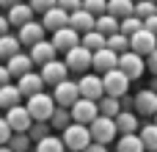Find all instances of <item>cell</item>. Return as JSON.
Wrapping results in <instances>:
<instances>
[{"instance_id": "1", "label": "cell", "mask_w": 157, "mask_h": 152, "mask_svg": "<svg viewBox=\"0 0 157 152\" xmlns=\"http://www.w3.org/2000/svg\"><path fill=\"white\" fill-rule=\"evenodd\" d=\"M25 105H28L30 116H33V119H41V122H50L52 111L58 108L55 97H52V94H47V91H39V94L28 97V100H25Z\"/></svg>"}, {"instance_id": "2", "label": "cell", "mask_w": 157, "mask_h": 152, "mask_svg": "<svg viewBox=\"0 0 157 152\" xmlns=\"http://www.w3.org/2000/svg\"><path fill=\"white\" fill-rule=\"evenodd\" d=\"M61 136H63V141H66V147L75 152H83L94 138H91V127L88 125H83V122H72L66 130H61Z\"/></svg>"}, {"instance_id": "3", "label": "cell", "mask_w": 157, "mask_h": 152, "mask_svg": "<svg viewBox=\"0 0 157 152\" xmlns=\"http://www.w3.org/2000/svg\"><path fill=\"white\" fill-rule=\"evenodd\" d=\"M63 55H66L63 61L69 64V69H72V72H77V75H86V72L94 66V53H91L83 42H80L77 47H72L69 53H63Z\"/></svg>"}, {"instance_id": "4", "label": "cell", "mask_w": 157, "mask_h": 152, "mask_svg": "<svg viewBox=\"0 0 157 152\" xmlns=\"http://www.w3.org/2000/svg\"><path fill=\"white\" fill-rule=\"evenodd\" d=\"M88 127H91V138H94V141L110 144V141H116V138H119V127H116V119H113V116L99 114Z\"/></svg>"}, {"instance_id": "5", "label": "cell", "mask_w": 157, "mask_h": 152, "mask_svg": "<svg viewBox=\"0 0 157 152\" xmlns=\"http://www.w3.org/2000/svg\"><path fill=\"white\" fill-rule=\"evenodd\" d=\"M102 80H105V94H113V97H124V94H130V75L124 72V69H110V72H105L102 75Z\"/></svg>"}, {"instance_id": "6", "label": "cell", "mask_w": 157, "mask_h": 152, "mask_svg": "<svg viewBox=\"0 0 157 152\" xmlns=\"http://www.w3.org/2000/svg\"><path fill=\"white\" fill-rule=\"evenodd\" d=\"M119 69H124L130 75V80H138L144 72H146V55L135 53V50H124L119 55Z\"/></svg>"}, {"instance_id": "7", "label": "cell", "mask_w": 157, "mask_h": 152, "mask_svg": "<svg viewBox=\"0 0 157 152\" xmlns=\"http://www.w3.org/2000/svg\"><path fill=\"white\" fill-rule=\"evenodd\" d=\"M52 97H55V102H58V105L72 108V105L80 100V83L66 78V80H61V83H55V86H52Z\"/></svg>"}, {"instance_id": "8", "label": "cell", "mask_w": 157, "mask_h": 152, "mask_svg": "<svg viewBox=\"0 0 157 152\" xmlns=\"http://www.w3.org/2000/svg\"><path fill=\"white\" fill-rule=\"evenodd\" d=\"M6 119H8V125L14 127V133H28L30 125H33V116H30V111H28L25 102L6 108Z\"/></svg>"}, {"instance_id": "9", "label": "cell", "mask_w": 157, "mask_h": 152, "mask_svg": "<svg viewBox=\"0 0 157 152\" xmlns=\"http://www.w3.org/2000/svg\"><path fill=\"white\" fill-rule=\"evenodd\" d=\"M39 72H41V78H44V83H47V86H55V83L66 80L72 69H69V64H66V61H58V58H52V61L41 64V66H39Z\"/></svg>"}, {"instance_id": "10", "label": "cell", "mask_w": 157, "mask_h": 152, "mask_svg": "<svg viewBox=\"0 0 157 152\" xmlns=\"http://www.w3.org/2000/svg\"><path fill=\"white\" fill-rule=\"evenodd\" d=\"M97 116H99V102L91 100V97H80V100L72 105V119H75V122L91 125Z\"/></svg>"}, {"instance_id": "11", "label": "cell", "mask_w": 157, "mask_h": 152, "mask_svg": "<svg viewBox=\"0 0 157 152\" xmlns=\"http://www.w3.org/2000/svg\"><path fill=\"white\" fill-rule=\"evenodd\" d=\"M130 50H135V53H141V55H149L152 50H157V33H152V30L144 25L141 30H135V33L130 36Z\"/></svg>"}, {"instance_id": "12", "label": "cell", "mask_w": 157, "mask_h": 152, "mask_svg": "<svg viewBox=\"0 0 157 152\" xmlns=\"http://www.w3.org/2000/svg\"><path fill=\"white\" fill-rule=\"evenodd\" d=\"M80 39H83V33H80V30H75L72 25L58 28V30L52 33V44L58 47V53H69L72 47H77V44H80Z\"/></svg>"}, {"instance_id": "13", "label": "cell", "mask_w": 157, "mask_h": 152, "mask_svg": "<svg viewBox=\"0 0 157 152\" xmlns=\"http://www.w3.org/2000/svg\"><path fill=\"white\" fill-rule=\"evenodd\" d=\"M135 114L155 119V114H157V91L152 86H149V89H141V91L135 94Z\"/></svg>"}, {"instance_id": "14", "label": "cell", "mask_w": 157, "mask_h": 152, "mask_svg": "<svg viewBox=\"0 0 157 152\" xmlns=\"http://www.w3.org/2000/svg\"><path fill=\"white\" fill-rule=\"evenodd\" d=\"M119 66V53L116 50H110L108 44L105 47H99V50H94V72H99V75H105V72H110V69H116Z\"/></svg>"}, {"instance_id": "15", "label": "cell", "mask_w": 157, "mask_h": 152, "mask_svg": "<svg viewBox=\"0 0 157 152\" xmlns=\"http://www.w3.org/2000/svg\"><path fill=\"white\" fill-rule=\"evenodd\" d=\"M80 97H91V100H99L102 94H105V80H102V75L97 72V75H80Z\"/></svg>"}, {"instance_id": "16", "label": "cell", "mask_w": 157, "mask_h": 152, "mask_svg": "<svg viewBox=\"0 0 157 152\" xmlns=\"http://www.w3.org/2000/svg\"><path fill=\"white\" fill-rule=\"evenodd\" d=\"M30 58L36 61V66H41V64L58 58V47L52 44V39H39L36 44H30Z\"/></svg>"}, {"instance_id": "17", "label": "cell", "mask_w": 157, "mask_h": 152, "mask_svg": "<svg viewBox=\"0 0 157 152\" xmlns=\"http://www.w3.org/2000/svg\"><path fill=\"white\" fill-rule=\"evenodd\" d=\"M44 33H47L44 22H36V19H30V22H25L22 28H17V36H19V42H22L25 47L36 44L39 39H44Z\"/></svg>"}, {"instance_id": "18", "label": "cell", "mask_w": 157, "mask_h": 152, "mask_svg": "<svg viewBox=\"0 0 157 152\" xmlns=\"http://www.w3.org/2000/svg\"><path fill=\"white\" fill-rule=\"evenodd\" d=\"M6 66H8V72H11V78H22V75H28L33 66H36V61L30 58V53H14L8 61H6Z\"/></svg>"}, {"instance_id": "19", "label": "cell", "mask_w": 157, "mask_h": 152, "mask_svg": "<svg viewBox=\"0 0 157 152\" xmlns=\"http://www.w3.org/2000/svg\"><path fill=\"white\" fill-rule=\"evenodd\" d=\"M69 14L72 11H66L63 6H52L50 11H44V17H41V22H44V28L47 30H58V28H66L69 25Z\"/></svg>"}, {"instance_id": "20", "label": "cell", "mask_w": 157, "mask_h": 152, "mask_svg": "<svg viewBox=\"0 0 157 152\" xmlns=\"http://www.w3.org/2000/svg\"><path fill=\"white\" fill-rule=\"evenodd\" d=\"M17 83H19V91L25 94V100L28 97H33V94H39V91H44V78H41V72H28V75H22V78H17Z\"/></svg>"}, {"instance_id": "21", "label": "cell", "mask_w": 157, "mask_h": 152, "mask_svg": "<svg viewBox=\"0 0 157 152\" xmlns=\"http://www.w3.org/2000/svg\"><path fill=\"white\" fill-rule=\"evenodd\" d=\"M6 14H8V22H11V28H22L25 22H30V19H33L36 8H33L30 3H17V6L6 8Z\"/></svg>"}, {"instance_id": "22", "label": "cell", "mask_w": 157, "mask_h": 152, "mask_svg": "<svg viewBox=\"0 0 157 152\" xmlns=\"http://www.w3.org/2000/svg\"><path fill=\"white\" fill-rule=\"evenodd\" d=\"M69 25H72L75 30H80V33L94 30V28H97V14H91V11L83 6V8H77V11L69 14Z\"/></svg>"}, {"instance_id": "23", "label": "cell", "mask_w": 157, "mask_h": 152, "mask_svg": "<svg viewBox=\"0 0 157 152\" xmlns=\"http://www.w3.org/2000/svg\"><path fill=\"white\" fill-rule=\"evenodd\" d=\"M116 152H146L141 133H121L116 138Z\"/></svg>"}, {"instance_id": "24", "label": "cell", "mask_w": 157, "mask_h": 152, "mask_svg": "<svg viewBox=\"0 0 157 152\" xmlns=\"http://www.w3.org/2000/svg\"><path fill=\"white\" fill-rule=\"evenodd\" d=\"M25 100V94L19 91V83H6V86H0V108L6 111V108H11V105H19Z\"/></svg>"}, {"instance_id": "25", "label": "cell", "mask_w": 157, "mask_h": 152, "mask_svg": "<svg viewBox=\"0 0 157 152\" xmlns=\"http://www.w3.org/2000/svg\"><path fill=\"white\" fill-rule=\"evenodd\" d=\"M36 152H69V147L61 133H50L41 141H36Z\"/></svg>"}, {"instance_id": "26", "label": "cell", "mask_w": 157, "mask_h": 152, "mask_svg": "<svg viewBox=\"0 0 157 152\" xmlns=\"http://www.w3.org/2000/svg\"><path fill=\"white\" fill-rule=\"evenodd\" d=\"M116 127H119V136L121 133H138L141 130V119H138L135 111H121L116 116Z\"/></svg>"}, {"instance_id": "27", "label": "cell", "mask_w": 157, "mask_h": 152, "mask_svg": "<svg viewBox=\"0 0 157 152\" xmlns=\"http://www.w3.org/2000/svg\"><path fill=\"white\" fill-rule=\"evenodd\" d=\"M72 122H75V119H72V108H66V105H58V108L52 111V116H50V125H52V130H55V133L66 130Z\"/></svg>"}, {"instance_id": "28", "label": "cell", "mask_w": 157, "mask_h": 152, "mask_svg": "<svg viewBox=\"0 0 157 152\" xmlns=\"http://www.w3.org/2000/svg\"><path fill=\"white\" fill-rule=\"evenodd\" d=\"M22 50V42H19V36H14V33H3L0 36V61H8L14 53H19Z\"/></svg>"}, {"instance_id": "29", "label": "cell", "mask_w": 157, "mask_h": 152, "mask_svg": "<svg viewBox=\"0 0 157 152\" xmlns=\"http://www.w3.org/2000/svg\"><path fill=\"white\" fill-rule=\"evenodd\" d=\"M99 114H105V116H119L121 114V97H113V94H102L99 100Z\"/></svg>"}, {"instance_id": "30", "label": "cell", "mask_w": 157, "mask_h": 152, "mask_svg": "<svg viewBox=\"0 0 157 152\" xmlns=\"http://www.w3.org/2000/svg\"><path fill=\"white\" fill-rule=\"evenodd\" d=\"M97 30H102L105 36H110V33L121 30V19H119V17H113L110 11H105V14H99V17H97Z\"/></svg>"}, {"instance_id": "31", "label": "cell", "mask_w": 157, "mask_h": 152, "mask_svg": "<svg viewBox=\"0 0 157 152\" xmlns=\"http://www.w3.org/2000/svg\"><path fill=\"white\" fill-rule=\"evenodd\" d=\"M108 11H110L113 17L124 19V17L135 14V0H108Z\"/></svg>"}, {"instance_id": "32", "label": "cell", "mask_w": 157, "mask_h": 152, "mask_svg": "<svg viewBox=\"0 0 157 152\" xmlns=\"http://www.w3.org/2000/svg\"><path fill=\"white\" fill-rule=\"evenodd\" d=\"M8 147H11L14 152H33L36 150V141H33L28 133H14L11 141H8Z\"/></svg>"}, {"instance_id": "33", "label": "cell", "mask_w": 157, "mask_h": 152, "mask_svg": "<svg viewBox=\"0 0 157 152\" xmlns=\"http://www.w3.org/2000/svg\"><path fill=\"white\" fill-rule=\"evenodd\" d=\"M80 42H83V44L94 53V50H99V47H105V44H108V36H105L102 30H97V28H94V30H86Z\"/></svg>"}, {"instance_id": "34", "label": "cell", "mask_w": 157, "mask_h": 152, "mask_svg": "<svg viewBox=\"0 0 157 152\" xmlns=\"http://www.w3.org/2000/svg\"><path fill=\"white\" fill-rule=\"evenodd\" d=\"M108 47H110V50H116V53L121 55L124 50H130V36H127L124 30H116V33H110V36H108Z\"/></svg>"}, {"instance_id": "35", "label": "cell", "mask_w": 157, "mask_h": 152, "mask_svg": "<svg viewBox=\"0 0 157 152\" xmlns=\"http://www.w3.org/2000/svg\"><path fill=\"white\" fill-rule=\"evenodd\" d=\"M138 133H141L146 150H157V122H146V125H141Z\"/></svg>"}, {"instance_id": "36", "label": "cell", "mask_w": 157, "mask_h": 152, "mask_svg": "<svg viewBox=\"0 0 157 152\" xmlns=\"http://www.w3.org/2000/svg\"><path fill=\"white\" fill-rule=\"evenodd\" d=\"M141 28H144V19H141L138 14H130V17H124V19H121V30H124L127 36H132V33H135V30H141Z\"/></svg>"}, {"instance_id": "37", "label": "cell", "mask_w": 157, "mask_h": 152, "mask_svg": "<svg viewBox=\"0 0 157 152\" xmlns=\"http://www.w3.org/2000/svg\"><path fill=\"white\" fill-rule=\"evenodd\" d=\"M135 14H138L141 19L152 17V14H157V3L155 0H135Z\"/></svg>"}, {"instance_id": "38", "label": "cell", "mask_w": 157, "mask_h": 152, "mask_svg": "<svg viewBox=\"0 0 157 152\" xmlns=\"http://www.w3.org/2000/svg\"><path fill=\"white\" fill-rule=\"evenodd\" d=\"M83 6H86L91 14H97V17L108 11V0H83Z\"/></svg>"}, {"instance_id": "39", "label": "cell", "mask_w": 157, "mask_h": 152, "mask_svg": "<svg viewBox=\"0 0 157 152\" xmlns=\"http://www.w3.org/2000/svg\"><path fill=\"white\" fill-rule=\"evenodd\" d=\"M11 136H14V127L8 125V119H6V116H0V144H8V141H11Z\"/></svg>"}, {"instance_id": "40", "label": "cell", "mask_w": 157, "mask_h": 152, "mask_svg": "<svg viewBox=\"0 0 157 152\" xmlns=\"http://www.w3.org/2000/svg\"><path fill=\"white\" fill-rule=\"evenodd\" d=\"M33 8H36V14H44V11H50L52 6H58V0H28Z\"/></svg>"}, {"instance_id": "41", "label": "cell", "mask_w": 157, "mask_h": 152, "mask_svg": "<svg viewBox=\"0 0 157 152\" xmlns=\"http://www.w3.org/2000/svg\"><path fill=\"white\" fill-rule=\"evenodd\" d=\"M58 6H63L66 11H77L83 8V0H58Z\"/></svg>"}, {"instance_id": "42", "label": "cell", "mask_w": 157, "mask_h": 152, "mask_svg": "<svg viewBox=\"0 0 157 152\" xmlns=\"http://www.w3.org/2000/svg\"><path fill=\"white\" fill-rule=\"evenodd\" d=\"M146 69H149L152 75H157V50H152V53L146 55Z\"/></svg>"}, {"instance_id": "43", "label": "cell", "mask_w": 157, "mask_h": 152, "mask_svg": "<svg viewBox=\"0 0 157 152\" xmlns=\"http://www.w3.org/2000/svg\"><path fill=\"white\" fill-rule=\"evenodd\" d=\"M83 152H110V150H108V144H102V141H91Z\"/></svg>"}, {"instance_id": "44", "label": "cell", "mask_w": 157, "mask_h": 152, "mask_svg": "<svg viewBox=\"0 0 157 152\" xmlns=\"http://www.w3.org/2000/svg\"><path fill=\"white\" fill-rule=\"evenodd\" d=\"M8 80H11V72H8V66H6V64H0V86H6Z\"/></svg>"}, {"instance_id": "45", "label": "cell", "mask_w": 157, "mask_h": 152, "mask_svg": "<svg viewBox=\"0 0 157 152\" xmlns=\"http://www.w3.org/2000/svg\"><path fill=\"white\" fill-rule=\"evenodd\" d=\"M144 25H146V28H149L152 33H157V14H152V17H146V19H144Z\"/></svg>"}, {"instance_id": "46", "label": "cell", "mask_w": 157, "mask_h": 152, "mask_svg": "<svg viewBox=\"0 0 157 152\" xmlns=\"http://www.w3.org/2000/svg\"><path fill=\"white\" fill-rule=\"evenodd\" d=\"M8 28H11V22H8V14H0V36H3V33H8Z\"/></svg>"}, {"instance_id": "47", "label": "cell", "mask_w": 157, "mask_h": 152, "mask_svg": "<svg viewBox=\"0 0 157 152\" xmlns=\"http://www.w3.org/2000/svg\"><path fill=\"white\" fill-rule=\"evenodd\" d=\"M17 3H22V0H0V8H11V6H17Z\"/></svg>"}, {"instance_id": "48", "label": "cell", "mask_w": 157, "mask_h": 152, "mask_svg": "<svg viewBox=\"0 0 157 152\" xmlns=\"http://www.w3.org/2000/svg\"><path fill=\"white\" fill-rule=\"evenodd\" d=\"M0 152H14V150H11L8 144H0Z\"/></svg>"}, {"instance_id": "49", "label": "cell", "mask_w": 157, "mask_h": 152, "mask_svg": "<svg viewBox=\"0 0 157 152\" xmlns=\"http://www.w3.org/2000/svg\"><path fill=\"white\" fill-rule=\"evenodd\" d=\"M152 89H155V91H157V75H155V80H152Z\"/></svg>"}, {"instance_id": "50", "label": "cell", "mask_w": 157, "mask_h": 152, "mask_svg": "<svg viewBox=\"0 0 157 152\" xmlns=\"http://www.w3.org/2000/svg\"><path fill=\"white\" fill-rule=\"evenodd\" d=\"M146 152H157V150H146Z\"/></svg>"}, {"instance_id": "51", "label": "cell", "mask_w": 157, "mask_h": 152, "mask_svg": "<svg viewBox=\"0 0 157 152\" xmlns=\"http://www.w3.org/2000/svg\"><path fill=\"white\" fill-rule=\"evenodd\" d=\"M155 122H157V114H155Z\"/></svg>"}, {"instance_id": "52", "label": "cell", "mask_w": 157, "mask_h": 152, "mask_svg": "<svg viewBox=\"0 0 157 152\" xmlns=\"http://www.w3.org/2000/svg\"><path fill=\"white\" fill-rule=\"evenodd\" d=\"M69 152H75V150H69Z\"/></svg>"}, {"instance_id": "53", "label": "cell", "mask_w": 157, "mask_h": 152, "mask_svg": "<svg viewBox=\"0 0 157 152\" xmlns=\"http://www.w3.org/2000/svg\"><path fill=\"white\" fill-rule=\"evenodd\" d=\"M0 111H3V108H0Z\"/></svg>"}, {"instance_id": "54", "label": "cell", "mask_w": 157, "mask_h": 152, "mask_svg": "<svg viewBox=\"0 0 157 152\" xmlns=\"http://www.w3.org/2000/svg\"><path fill=\"white\" fill-rule=\"evenodd\" d=\"M155 3H157V0H155Z\"/></svg>"}]
</instances>
